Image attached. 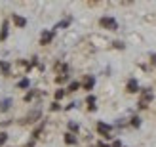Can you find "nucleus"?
<instances>
[{
	"label": "nucleus",
	"instance_id": "1",
	"mask_svg": "<svg viewBox=\"0 0 156 147\" xmlns=\"http://www.w3.org/2000/svg\"><path fill=\"white\" fill-rule=\"evenodd\" d=\"M99 25L108 29V31H116V29H118V23H116L114 17H101L99 19Z\"/></svg>",
	"mask_w": 156,
	"mask_h": 147
},
{
	"label": "nucleus",
	"instance_id": "2",
	"mask_svg": "<svg viewBox=\"0 0 156 147\" xmlns=\"http://www.w3.org/2000/svg\"><path fill=\"white\" fill-rule=\"evenodd\" d=\"M151 101H152V92H151V90H147V92H143L141 99H139V107H141V109H145V107L149 105Z\"/></svg>",
	"mask_w": 156,
	"mask_h": 147
},
{
	"label": "nucleus",
	"instance_id": "3",
	"mask_svg": "<svg viewBox=\"0 0 156 147\" xmlns=\"http://www.w3.org/2000/svg\"><path fill=\"white\" fill-rule=\"evenodd\" d=\"M38 119H40V109H34V111H30L27 117H25V120H21V122L30 124V122H34V120H38Z\"/></svg>",
	"mask_w": 156,
	"mask_h": 147
},
{
	"label": "nucleus",
	"instance_id": "4",
	"mask_svg": "<svg viewBox=\"0 0 156 147\" xmlns=\"http://www.w3.org/2000/svg\"><path fill=\"white\" fill-rule=\"evenodd\" d=\"M97 130H99V132L103 134L105 138H111V130H112V126L105 124V122H97Z\"/></svg>",
	"mask_w": 156,
	"mask_h": 147
},
{
	"label": "nucleus",
	"instance_id": "5",
	"mask_svg": "<svg viewBox=\"0 0 156 147\" xmlns=\"http://www.w3.org/2000/svg\"><path fill=\"white\" fill-rule=\"evenodd\" d=\"M51 38H53V31H46V33H42V36H40V42L42 44H50Z\"/></svg>",
	"mask_w": 156,
	"mask_h": 147
},
{
	"label": "nucleus",
	"instance_id": "6",
	"mask_svg": "<svg viewBox=\"0 0 156 147\" xmlns=\"http://www.w3.org/2000/svg\"><path fill=\"white\" fill-rule=\"evenodd\" d=\"M137 90H139V84H137V80H135V79H131V80L128 82V92H129V94H135Z\"/></svg>",
	"mask_w": 156,
	"mask_h": 147
},
{
	"label": "nucleus",
	"instance_id": "7",
	"mask_svg": "<svg viewBox=\"0 0 156 147\" xmlns=\"http://www.w3.org/2000/svg\"><path fill=\"white\" fill-rule=\"evenodd\" d=\"M13 21H15V25H17V27H25L27 25V19L25 17H19V15H13Z\"/></svg>",
	"mask_w": 156,
	"mask_h": 147
},
{
	"label": "nucleus",
	"instance_id": "8",
	"mask_svg": "<svg viewBox=\"0 0 156 147\" xmlns=\"http://www.w3.org/2000/svg\"><path fill=\"white\" fill-rule=\"evenodd\" d=\"M93 84H95V79H93V76H88V79H86V82H84V88H86V90H91Z\"/></svg>",
	"mask_w": 156,
	"mask_h": 147
},
{
	"label": "nucleus",
	"instance_id": "9",
	"mask_svg": "<svg viewBox=\"0 0 156 147\" xmlns=\"http://www.w3.org/2000/svg\"><path fill=\"white\" fill-rule=\"evenodd\" d=\"M6 35H8V21H4V25H2V33H0V40H6Z\"/></svg>",
	"mask_w": 156,
	"mask_h": 147
},
{
	"label": "nucleus",
	"instance_id": "10",
	"mask_svg": "<svg viewBox=\"0 0 156 147\" xmlns=\"http://www.w3.org/2000/svg\"><path fill=\"white\" fill-rule=\"evenodd\" d=\"M65 143H69V145H74V143H76V138H74L73 134H67V136H65Z\"/></svg>",
	"mask_w": 156,
	"mask_h": 147
},
{
	"label": "nucleus",
	"instance_id": "11",
	"mask_svg": "<svg viewBox=\"0 0 156 147\" xmlns=\"http://www.w3.org/2000/svg\"><path fill=\"white\" fill-rule=\"evenodd\" d=\"M10 105H12V99H10V97H8V99H2V103H0V109H2V111H6Z\"/></svg>",
	"mask_w": 156,
	"mask_h": 147
},
{
	"label": "nucleus",
	"instance_id": "12",
	"mask_svg": "<svg viewBox=\"0 0 156 147\" xmlns=\"http://www.w3.org/2000/svg\"><path fill=\"white\" fill-rule=\"evenodd\" d=\"M78 86H80L78 82H71V86H69V92H76V90H78Z\"/></svg>",
	"mask_w": 156,
	"mask_h": 147
},
{
	"label": "nucleus",
	"instance_id": "13",
	"mask_svg": "<svg viewBox=\"0 0 156 147\" xmlns=\"http://www.w3.org/2000/svg\"><path fill=\"white\" fill-rule=\"evenodd\" d=\"M17 86H19V88H27V86H29V80H27V79L19 80V84H17Z\"/></svg>",
	"mask_w": 156,
	"mask_h": 147
},
{
	"label": "nucleus",
	"instance_id": "14",
	"mask_svg": "<svg viewBox=\"0 0 156 147\" xmlns=\"http://www.w3.org/2000/svg\"><path fill=\"white\" fill-rule=\"evenodd\" d=\"M131 124H133L135 128H137L139 124H141V120H139V117H133V119H131Z\"/></svg>",
	"mask_w": 156,
	"mask_h": 147
},
{
	"label": "nucleus",
	"instance_id": "15",
	"mask_svg": "<svg viewBox=\"0 0 156 147\" xmlns=\"http://www.w3.org/2000/svg\"><path fill=\"white\" fill-rule=\"evenodd\" d=\"M6 140H8V134H0V145H4Z\"/></svg>",
	"mask_w": 156,
	"mask_h": 147
},
{
	"label": "nucleus",
	"instance_id": "16",
	"mask_svg": "<svg viewBox=\"0 0 156 147\" xmlns=\"http://www.w3.org/2000/svg\"><path fill=\"white\" fill-rule=\"evenodd\" d=\"M63 96H65V92H63V90H57V92H55V97H57V99H61Z\"/></svg>",
	"mask_w": 156,
	"mask_h": 147
},
{
	"label": "nucleus",
	"instance_id": "17",
	"mask_svg": "<svg viewBox=\"0 0 156 147\" xmlns=\"http://www.w3.org/2000/svg\"><path fill=\"white\" fill-rule=\"evenodd\" d=\"M67 79H69V76H67V75H61V76H57V82H65Z\"/></svg>",
	"mask_w": 156,
	"mask_h": 147
},
{
	"label": "nucleus",
	"instance_id": "18",
	"mask_svg": "<svg viewBox=\"0 0 156 147\" xmlns=\"http://www.w3.org/2000/svg\"><path fill=\"white\" fill-rule=\"evenodd\" d=\"M0 67H2V71H4V73H8V71H10V67H8L6 63H0Z\"/></svg>",
	"mask_w": 156,
	"mask_h": 147
},
{
	"label": "nucleus",
	"instance_id": "19",
	"mask_svg": "<svg viewBox=\"0 0 156 147\" xmlns=\"http://www.w3.org/2000/svg\"><path fill=\"white\" fill-rule=\"evenodd\" d=\"M69 128H71V130H74V132H76V130H78V126L74 124V122H69Z\"/></svg>",
	"mask_w": 156,
	"mask_h": 147
},
{
	"label": "nucleus",
	"instance_id": "20",
	"mask_svg": "<svg viewBox=\"0 0 156 147\" xmlns=\"http://www.w3.org/2000/svg\"><path fill=\"white\" fill-rule=\"evenodd\" d=\"M151 59H152V63L156 65V53H152V56H151Z\"/></svg>",
	"mask_w": 156,
	"mask_h": 147
},
{
	"label": "nucleus",
	"instance_id": "21",
	"mask_svg": "<svg viewBox=\"0 0 156 147\" xmlns=\"http://www.w3.org/2000/svg\"><path fill=\"white\" fill-rule=\"evenodd\" d=\"M112 147H122V143H120V141H114V143H112Z\"/></svg>",
	"mask_w": 156,
	"mask_h": 147
}]
</instances>
